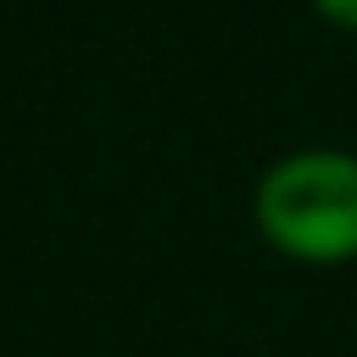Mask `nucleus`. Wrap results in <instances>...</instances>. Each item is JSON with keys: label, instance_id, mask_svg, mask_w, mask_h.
Masks as SVG:
<instances>
[{"label": "nucleus", "instance_id": "obj_1", "mask_svg": "<svg viewBox=\"0 0 357 357\" xmlns=\"http://www.w3.org/2000/svg\"><path fill=\"white\" fill-rule=\"evenodd\" d=\"M251 223L268 251L301 268L357 262V151L301 145L262 167Z\"/></svg>", "mask_w": 357, "mask_h": 357}, {"label": "nucleus", "instance_id": "obj_2", "mask_svg": "<svg viewBox=\"0 0 357 357\" xmlns=\"http://www.w3.org/2000/svg\"><path fill=\"white\" fill-rule=\"evenodd\" d=\"M312 11H318L329 28H340V33H357V0H312Z\"/></svg>", "mask_w": 357, "mask_h": 357}]
</instances>
